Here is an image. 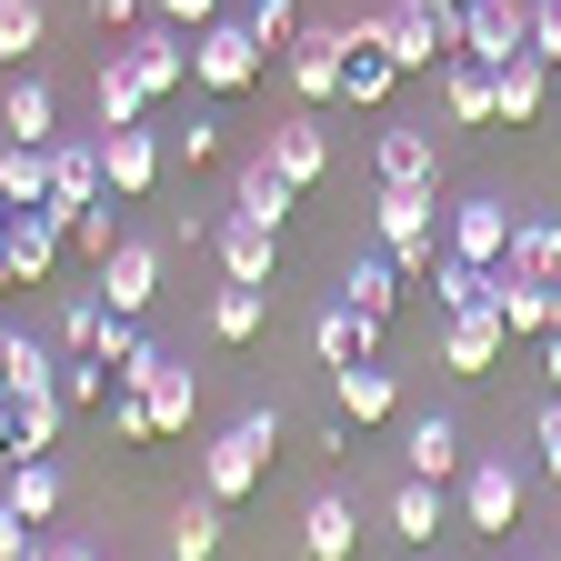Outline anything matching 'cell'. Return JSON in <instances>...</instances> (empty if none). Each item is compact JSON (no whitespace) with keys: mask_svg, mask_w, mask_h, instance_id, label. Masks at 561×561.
I'll return each instance as SVG.
<instances>
[{"mask_svg":"<svg viewBox=\"0 0 561 561\" xmlns=\"http://www.w3.org/2000/svg\"><path fill=\"white\" fill-rule=\"evenodd\" d=\"M70 251H81V261H91V271H101V261H111V251H121V210H111V191H101V201H91V210H70Z\"/></svg>","mask_w":561,"mask_h":561,"instance_id":"obj_37","label":"cell"},{"mask_svg":"<svg viewBox=\"0 0 561 561\" xmlns=\"http://www.w3.org/2000/svg\"><path fill=\"white\" fill-rule=\"evenodd\" d=\"M0 502H11V512H21V522L41 531V522L60 512V471H50V451H41V461H11V481H0Z\"/></svg>","mask_w":561,"mask_h":561,"instance_id":"obj_30","label":"cell"},{"mask_svg":"<svg viewBox=\"0 0 561 561\" xmlns=\"http://www.w3.org/2000/svg\"><path fill=\"white\" fill-rule=\"evenodd\" d=\"M512 221H522V210L491 201V191H481V201H451V210H442V251H461V261L491 271V261H512Z\"/></svg>","mask_w":561,"mask_h":561,"instance_id":"obj_6","label":"cell"},{"mask_svg":"<svg viewBox=\"0 0 561 561\" xmlns=\"http://www.w3.org/2000/svg\"><path fill=\"white\" fill-rule=\"evenodd\" d=\"M522 522V471L502 461V451H481V461H461V531H481V541H502Z\"/></svg>","mask_w":561,"mask_h":561,"instance_id":"obj_5","label":"cell"},{"mask_svg":"<svg viewBox=\"0 0 561 561\" xmlns=\"http://www.w3.org/2000/svg\"><path fill=\"white\" fill-rule=\"evenodd\" d=\"M371 171H381V181H432V191H442V140H432V121H391V130L371 140Z\"/></svg>","mask_w":561,"mask_h":561,"instance_id":"obj_15","label":"cell"},{"mask_svg":"<svg viewBox=\"0 0 561 561\" xmlns=\"http://www.w3.org/2000/svg\"><path fill=\"white\" fill-rule=\"evenodd\" d=\"M551 291H561V280H522L512 261H491V311H502L512 341H541L551 331Z\"/></svg>","mask_w":561,"mask_h":561,"instance_id":"obj_17","label":"cell"},{"mask_svg":"<svg viewBox=\"0 0 561 561\" xmlns=\"http://www.w3.org/2000/svg\"><path fill=\"white\" fill-rule=\"evenodd\" d=\"M531 451H541V471L561 481V391H551V401L531 411Z\"/></svg>","mask_w":561,"mask_h":561,"instance_id":"obj_44","label":"cell"},{"mask_svg":"<svg viewBox=\"0 0 561 561\" xmlns=\"http://www.w3.org/2000/svg\"><path fill=\"white\" fill-rule=\"evenodd\" d=\"M271 451H280V401H261V411H241L231 421V432L221 442H210L201 451V491H210V502H241V491H261V471H271Z\"/></svg>","mask_w":561,"mask_h":561,"instance_id":"obj_1","label":"cell"},{"mask_svg":"<svg viewBox=\"0 0 561 561\" xmlns=\"http://www.w3.org/2000/svg\"><path fill=\"white\" fill-rule=\"evenodd\" d=\"M331 391H341V421H391L401 411V371H381V362L331 371Z\"/></svg>","mask_w":561,"mask_h":561,"instance_id":"obj_25","label":"cell"},{"mask_svg":"<svg viewBox=\"0 0 561 561\" xmlns=\"http://www.w3.org/2000/svg\"><path fill=\"white\" fill-rule=\"evenodd\" d=\"M0 231H11V201H0Z\"/></svg>","mask_w":561,"mask_h":561,"instance_id":"obj_53","label":"cell"},{"mask_svg":"<svg viewBox=\"0 0 561 561\" xmlns=\"http://www.w3.org/2000/svg\"><path fill=\"white\" fill-rule=\"evenodd\" d=\"M0 201L11 210L50 201V140H0Z\"/></svg>","mask_w":561,"mask_h":561,"instance_id":"obj_28","label":"cell"},{"mask_svg":"<svg viewBox=\"0 0 561 561\" xmlns=\"http://www.w3.org/2000/svg\"><path fill=\"white\" fill-rule=\"evenodd\" d=\"M461 50L471 60H522L531 50V0H461Z\"/></svg>","mask_w":561,"mask_h":561,"instance_id":"obj_7","label":"cell"},{"mask_svg":"<svg viewBox=\"0 0 561 561\" xmlns=\"http://www.w3.org/2000/svg\"><path fill=\"white\" fill-rule=\"evenodd\" d=\"M21 561H41V541H31V551H21Z\"/></svg>","mask_w":561,"mask_h":561,"instance_id":"obj_54","label":"cell"},{"mask_svg":"<svg viewBox=\"0 0 561 561\" xmlns=\"http://www.w3.org/2000/svg\"><path fill=\"white\" fill-rule=\"evenodd\" d=\"M241 21L261 31V50H291L301 41V0H241Z\"/></svg>","mask_w":561,"mask_h":561,"instance_id":"obj_39","label":"cell"},{"mask_svg":"<svg viewBox=\"0 0 561 561\" xmlns=\"http://www.w3.org/2000/svg\"><path fill=\"white\" fill-rule=\"evenodd\" d=\"M21 551H31V522H21L11 502H0V561H21Z\"/></svg>","mask_w":561,"mask_h":561,"instance_id":"obj_47","label":"cell"},{"mask_svg":"<svg viewBox=\"0 0 561 561\" xmlns=\"http://www.w3.org/2000/svg\"><path fill=\"white\" fill-rule=\"evenodd\" d=\"M391 81H401V60H391V50H351L341 101H351V111H381V101H391Z\"/></svg>","mask_w":561,"mask_h":561,"instance_id":"obj_34","label":"cell"},{"mask_svg":"<svg viewBox=\"0 0 561 561\" xmlns=\"http://www.w3.org/2000/svg\"><path fill=\"white\" fill-rule=\"evenodd\" d=\"M0 140H60V101H50V81L11 70V91H0Z\"/></svg>","mask_w":561,"mask_h":561,"instance_id":"obj_22","label":"cell"},{"mask_svg":"<svg viewBox=\"0 0 561 561\" xmlns=\"http://www.w3.org/2000/svg\"><path fill=\"white\" fill-rule=\"evenodd\" d=\"M41 561H101L91 541H41Z\"/></svg>","mask_w":561,"mask_h":561,"instance_id":"obj_49","label":"cell"},{"mask_svg":"<svg viewBox=\"0 0 561 561\" xmlns=\"http://www.w3.org/2000/svg\"><path fill=\"white\" fill-rule=\"evenodd\" d=\"M512 271L522 280H561V210H522L512 221Z\"/></svg>","mask_w":561,"mask_h":561,"instance_id":"obj_26","label":"cell"},{"mask_svg":"<svg viewBox=\"0 0 561 561\" xmlns=\"http://www.w3.org/2000/svg\"><path fill=\"white\" fill-rule=\"evenodd\" d=\"M111 432H121V442H161V421H151V401H140V391H111Z\"/></svg>","mask_w":561,"mask_h":561,"instance_id":"obj_42","label":"cell"},{"mask_svg":"<svg viewBox=\"0 0 561 561\" xmlns=\"http://www.w3.org/2000/svg\"><path fill=\"white\" fill-rule=\"evenodd\" d=\"M231 210H241V221H261V231H291V210H301V181L280 171L271 151H251V161L231 171Z\"/></svg>","mask_w":561,"mask_h":561,"instance_id":"obj_8","label":"cell"},{"mask_svg":"<svg viewBox=\"0 0 561 561\" xmlns=\"http://www.w3.org/2000/svg\"><path fill=\"white\" fill-rule=\"evenodd\" d=\"M411 11H461V0H411Z\"/></svg>","mask_w":561,"mask_h":561,"instance_id":"obj_51","label":"cell"},{"mask_svg":"<svg viewBox=\"0 0 561 561\" xmlns=\"http://www.w3.org/2000/svg\"><path fill=\"white\" fill-rule=\"evenodd\" d=\"M140 11H151V0H91V21H101V31H130Z\"/></svg>","mask_w":561,"mask_h":561,"instance_id":"obj_46","label":"cell"},{"mask_svg":"<svg viewBox=\"0 0 561 561\" xmlns=\"http://www.w3.org/2000/svg\"><path fill=\"white\" fill-rule=\"evenodd\" d=\"M91 351H101V362H111V371H130V362H140V351H151V341H140V321H121V311H101V331H91Z\"/></svg>","mask_w":561,"mask_h":561,"instance_id":"obj_41","label":"cell"},{"mask_svg":"<svg viewBox=\"0 0 561 561\" xmlns=\"http://www.w3.org/2000/svg\"><path fill=\"white\" fill-rule=\"evenodd\" d=\"M60 241H70V221L50 201H31V210H11V231H0V261H11V280H41L60 261Z\"/></svg>","mask_w":561,"mask_h":561,"instance_id":"obj_12","label":"cell"},{"mask_svg":"<svg viewBox=\"0 0 561 561\" xmlns=\"http://www.w3.org/2000/svg\"><path fill=\"white\" fill-rule=\"evenodd\" d=\"M311 351H321V371L381 362V311H362V301H331V311L311 321Z\"/></svg>","mask_w":561,"mask_h":561,"instance_id":"obj_11","label":"cell"},{"mask_svg":"<svg viewBox=\"0 0 561 561\" xmlns=\"http://www.w3.org/2000/svg\"><path fill=\"white\" fill-rule=\"evenodd\" d=\"M130 50V70H140V91H151V101H171L181 81H191V41L181 31H140V41H121Z\"/></svg>","mask_w":561,"mask_h":561,"instance_id":"obj_24","label":"cell"},{"mask_svg":"<svg viewBox=\"0 0 561 561\" xmlns=\"http://www.w3.org/2000/svg\"><path fill=\"white\" fill-rule=\"evenodd\" d=\"M261 321H271V301H261V280H221L210 291V341H261Z\"/></svg>","mask_w":561,"mask_h":561,"instance_id":"obj_29","label":"cell"},{"mask_svg":"<svg viewBox=\"0 0 561 561\" xmlns=\"http://www.w3.org/2000/svg\"><path fill=\"white\" fill-rule=\"evenodd\" d=\"M512 351V331H502V311L491 301H471V311H442V371H461V381H481L491 362Z\"/></svg>","mask_w":561,"mask_h":561,"instance_id":"obj_9","label":"cell"},{"mask_svg":"<svg viewBox=\"0 0 561 561\" xmlns=\"http://www.w3.org/2000/svg\"><path fill=\"white\" fill-rule=\"evenodd\" d=\"M151 11H161L171 31H201V21H221V11H231V0H151Z\"/></svg>","mask_w":561,"mask_h":561,"instance_id":"obj_45","label":"cell"},{"mask_svg":"<svg viewBox=\"0 0 561 561\" xmlns=\"http://www.w3.org/2000/svg\"><path fill=\"white\" fill-rule=\"evenodd\" d=\"M442 101H451V121H491V60L451 50L442 60Z\"/></svg>","mask_w":561,"mask_h":561,"instance_id":"obj_32","label":"cell"},{"mask_svg":"<svg viewBox=\"0 0 561 561\" xmlns=\"http://www.w3.org/2000/svg\"><path fill=\"white\" fill-rule=\"evenodd\" d=\"M391 291H401L391 251H371V261H351V271H341V301H362V311H381V321H391Z\"/></svg>","mask_w":561,"mask_h":561,"instance_id":"obj_36","label":"cell"},{"mask_svg":"<svg viewBox=\"0 0 561 561\" xmlns=\"http://www.w3.org/2000/svg\"><path fill=\"white\" fill-rule=\"evenodd\" d=\"M341 70H351V41L321 31V21H301V41H291V91L301 101H341Z\"/></svg>","mask_w":561,"mask_h":561,"instance_id":"obj_14","label":"cell"},{"mask_svg":"<svg viewBox=\"0 0 561 561\" xmlns=\"http://www.w3.org/2000/svg\"><path fill=\"white\" fill-rule=\"evenodd\" d=\"M60 381H0V471L11 461H41L60 442Z\"/></svg>","mask_w":561,"mask_h":561,"instance_id":"obj_4","label":"cell"},{"mask_svg":"<svg viewBox=\"0 0 561 561\" xmlns=\"http://www.w3.org/2000/svg\"><path fill=\"white\" fill-rule=\"evenodd\" d=\"M111 181H101V140H50V210L70 221V210H91Z\"/></svg>","mask_w":561,"mask_h":561,"instance_id":"obj_18","label":"cell"},{"mask_svg":"<svg viewBox=\"0 0 561 561\" xmlns=\"http://www.w3.org/2000/svg\"><path fill=\"white\" fill-rule=\"evenodd\" d=\"M541 111H551V60H541V50H522V60L491 70V121H502V130H522V121H541Z\"/></svg>","mask_w":561,"mask_h":561,"instance_id":"obj_13","label":"cell"},{"mask_svg":"<svg viewBox=\"0 0 561 561\" xmlns=\"http://www.w3.org/2000/svg\"><path fill=\"white\" fill-rule=\"evenodd\" d=\"M261 151H271V161H280V171H291V181H301V191H311V181H321V171H331V130H321V121H311V111H291V121H271V140H261Z\"/></svg>","mask_w":561,"mask_h":561,"instance_id":"obj_21","label":"cell"},{"mask_svg":"<svg viewBox=\"0 0 561 561\" xmlns=\"http://www.w3.org/2000/svg\"><path fill=\"white\" fill-rule=\"evenodd\" d=\"M101 181H111V201H140V191H151L161 181V140L151 130H101Z\"/></svg>","mask_w":561,"mask_h":561,"instance_id":"obj_16","label":"cell"},{"mask_svg":"<svg viewBox=\"0 0 561 561\" xmlns=\"http://www.w3.org/2000/svg\"><path fill=\"white\" fill-rule=\"evenodd\" d=\"M151 291H161V251L121 231V251L101 261V311H121V321H140V311H151Z\"/></svg>","mask_w":561,"mask_h":561,"instance_id":"obj_10","label":"cell"},{"mask_svg":"<svg viewBox=\"0 0 561 561\" xmlns=\"http://www.w3.org/2000/svg\"><path fill=\"white\" fill-rule=\"evenodd\" d=\"M191 81H201L210 101H231V91H251V81H261V31H251L241 11H221V21H201V31H191Z\"/></svg>","mask_w":561,"mask_h":561,"instance_id":"obj_3","label":"cell"},{"mask_svg":"<svg viewBox=\"0 0 561 561\" xmlns=\"http://www.w3.org/2000/svg\"><path fill=\"white\" fill-rule=\"evenodd\" d=\"M41 31H50V11H41V0H0V60H11V70L41 50Z\"/></svg>","mask_w":561,"mask_h":561,"instance_id":"obj_38","label":"cell"},{"mask_svg":"<svg viewBox=\"0 0 561 561\" xmlns=\"http://www.w3.org/2000/svg\"><path fill=\"white\" fill-rule=\"evenodd\" d=\"M221 280H271V261H280V231H261V221H241V210H221Z\"/></svg>","mask_w":561,"mask_h":561,"instance_id":"obj_23","label":"cell"},{"mask_svg":"<svg viewBox=\"0 0 561 561\" xmlns=\"http://www.w3.org/2000/svg\"><path fill=\"white\" fill-rule=\"evenodd\" d=\"M171 151H181V161H191V171H201V161H210V151H221V121H210V111H191V121H181V130H171Z\"/></svg>","mask_w":561,"mask_h":561,"instance_id":"obj_43","label":"cell"},{"mask_svg":"<svg viewBox=\"0 0 561 561\" xmlns=\"http://www.w3.org/2000/svg\"><path fill=\"white\" fill-rule=\"evenodd\" d=\"M401 461H411L421 481H461V461H471V451H461V421H451V411H421L411 432H401Z\"/></svg>","mask_w":561,"mask_h":561,"instance_id":"obj_19","label":"cell"},{"mask_svg":"<svg viewBox=\"0 0 561 561\" xmlns=\"http://www.w3.org/2000/svg\"><path fill=\"white\" fill-rule=\"evenodd\" d=\"M551 561H561V551H551Z\"/></svg>","mask_w":561,"mask_h":561,"instance_id":"obj_57","label":"cell"},{"mask_svg":"<svg viewBox=\"0 0 561 561\" xmlns=\"http://www.w3.org/2000/svg\"><path fill=\"white\" fill-rule=\"evenodd\" d=\"M551 111H561V101H551Z\"/></svg>","mask_w":561,"mask_h":561,"instance_id":"obj_56","label":"cell"},{"mask_svg":"<svg viewBox=\"0 0 561 561\" xmlns=\"http://www.w3.org/2000/svg\"><path fill=\"white\" fill-rule=\"evenodd\" d=\"M91 331H101V291H70V301H60V331H50V351H91Z\"/></svg>","mask_w":561,"mask_h":561,"instance_id":"obj_40","label":"cell"},{"mask_svg":"<svg viewBox=\"0 0 561 561\" xmlns=\"http://www.w3.org/2000/svg\"><path fill=\"white\" fill-rule=\"evenodd\" d=\"M140 111H151V91H140V70H130V50L111 41V60H101V130H130Z\"/></svg>","mask_w":561,"mask_h":561,"instance_id":"obj_31","label":"cell"},{"mask_svg":"<svg viewBox=\"0 0 561 561\" xmlns=\"http://www.w3.org/2000/svg\"><path fill=\"white\" fill-rule=\"evenodd\" d=\"M11 362H21V331H0V381H11Z\"/></svg>","mask_w":561,"mask_h":561,"instance_id":"obj_50","label":"cell"},{"mask_svg":"<svg viewBox=\"0 0 561 561\" xmlns=\"http://www.w3.org/2000/svg\"><path fill=\"white\" fill-rule=\"evenodd\" d=\"M432 301H442V311L491 301V271H481V261H461V251H442V261H432Z\"/></svg>","mask_w":561,"mask_h":561,"instance_id":"obj_35","label":"cell"},{"mask_svg":"<svg viewBox=\"0 0 561 561\" xmlns=\"http://www.w3.org/2000/svg\"><path fill=\"white\" fill-rule=\"evenodd\" d=\"M541 381L561 391V331H541Z\"/></svg>","mask_w":561,"mask_h":561,"instance_id":"obj_48","label":"cell"},{"mask_svg":"<svg viewBox=\"0 0 561 561\" xmlns=\"http://www.w3.org/2000/svg\"><path fill=\"white\" fill-rule=\"evenodd\" d=\"M512 561H531V551H512Z\"/></svg>","mask_w":561,"mask_h":561,"instance_id":"obj_55","label":"cell"},{"mask_svg":"<svg viewBox=\"0 0 561 561\" xmlns=\"http://www.w3.org/2000/svg\"><path fill=\"white\" fill-rule=\"evenodd\" d=\"M391 531H401V541H442V531H451V502H442V481H421V471H411V481L391 491Z\"/></svg>","mask_w":561,"mask_h":561,"instance_id":"obj_27","label":"cell"},{"mask_svg":"<svg viewBox=\"0 0 561 561\" xmlns=\"http://www.w3.org/2000/svg\"><path fill=\"white\" fill-rule=\"evenodd\" d=\"M0 291H11V261H0Z\"/></svg>","mask_w":561,"mask_h":561,"instance_id":"obj_52","label":"cell"},{"mask_svg":"<svg viewBox=\"0 0 561 561\" xmlns=\"http://www.w3.org/2000/svg\"><path fill=\"white\" fill-rule=\"evenodd\" d=\"M210 551H221V502L201 491V502L171 512V561H210Z\"/></svg>","mask_w":561,"mask_h":561,"instance_id":"obj_33","label":"cell"},{"mask_svg":"<svg viewBox=\"0 0 561 561\" xmlns=\"http://www.w3.org/2000/svg\"><path fill=\"white\" fill-rule=\"evenodd\" d=\"M301 551L311 561H351L362 551V502H351V491H321V502L301 512Z\"/></svg>","mask_w":561,"mask_h":561,"instance_id":"obj_20","label":"cell"},{"mask_svg":"<svg viewBox=\"0 0 561 561\" xmlns=\"http://www.w3.org/2000/svg\"><path fill=\"white\" fill-rule=\"evenodd\" d=\"M371 231H381V251H391V271L401 280H432V181H381V201H371Z\"/></svg>","mask_w":561,"mask_h":561,"instance_id":"obj_2","label":"cell"}]
</instances>
